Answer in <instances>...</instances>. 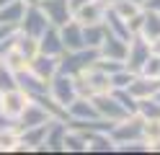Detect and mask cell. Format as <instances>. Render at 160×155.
<instances>
[{"label": "cell", "mask_w": 160, "mask_h": 155, "mask_svg": "<svg viewBox=\"0 0 160 155\" xmlns=\"http://www.w3.org/2000/svg\"><path fill=\"white\" fill-rule=\"evenodd\" d=\"M98 59V49L93 47H83V49H72V52H62L57 62V72H65V75H78L85 67H91Z\"/></svg>", "instance_id": "1"}, {"label": "cell", "mask_w": 160, "mask_h": 155, "mask_svg": "<svg viewBox=\"0 0 160 155\" xmlns=\"http://www.w3.org/2000/svg\"><path fill=\"white\" fill-rule=\"evenodd\" d=\"M47 26H52V23L47 21V16H44V10L39 8V3L26 5L21 21H18V31H21V34H26V36L39 39V36H42L44 31H47Z\"/></svg>", "instance_id": "2"}, {"label": "cell", "mask_w": 160, "mask_h": 155, "mask_svg": "<svg viewBox=\"0 0 160 155\" xmlns=\"http://www.w3.org/2000/svg\"><path fill=\"white\" fill-rule=\"evenodd\" d=\"M108 137L114 140V145H124V142H134V140H142V119L137 114H129L127 119L122 121H114Z\"/></svg>", "instance_id": "3"}, {"label": "cell", "mask_w": 160, "mask_h": 155, "mask_svg": "<svg viewBox=\"0 0 160 155\" xmlns=\"http://www.w3.org/2000/svg\"><path fill=\"white\" fill-rule=\"evenodd\" d=\"M49 96H52L54 103H59L62 109H67V103H72L78 90H75V83H72V75H65V72H57V75L49 80Z\"/></svg>", "instance_id": "4"}, {"label": "cell", "mask_w": 160, "mask_h": 155, "mask_svg": "<svg viewBox=\"0 0 160 155\" xmlns=\"http://www.w3.org/2000/svg\"><path fill=\"white\" fill-rule=\"evenodd\" d=\"M93 101V106L98 111V116L101 119H108V121H122L127 119L129 114L122 109V103H119L114 96H111V90H106V93H96V96H91Z\"/></svg>", "instance_id": "5"}, {"label": "cell", "mask_w": 160, "mask_h": 155, "mask_svg": "<svg viewBox=\"0 0 160 155\" xmlns=\"http://www.w3.org/2000/svg\"><path fill=\"white\" fill-rule=\"evenodd\" d=\"M65 132H67V121L65 119H52L47 124L44 142H42V147H39V152H65V147H62Z\"/></svg>", "instance_id": "6"}, {"label": "cell", "mask_w": 160, "mask_h": 155, "mask_svg": "<svg viewBox=\"0 0 160 155\" xmlns=\"http://www.w3.org/2000/svg\"><path fill=\"white\" fill-rule=\"evenodd\" d=\"M150 57V44L139 36V34H134L132 39L127 41V57H124V67L127 70H132V72H137L139 67H142V62Z\"/></svg>", "instance_id": "7"}, {"label": "cell", "mask_w": 160, "mask_h": 155, "mask_svg": "<svg viewBox=\"0 0 160 155\" xmlns=\"http://www.w3.org/2000/svg\"><path fill=\"white\" fill-rule=\"evenodd\" d=\"M26 103H28V96H26L21 88L3 90V98H0V114L16 121L18 116H21V111L26 109Z\"/></svg>", "instance_id": "8"}, {"label": "cell", "mask_w": 160, "mask_h": 155, "mask_svg": "<svg viewBox=\"0 0 160 155\" xmlns=\"http://www.w3.org/2000/svg\"><path fill=\"white\" fill-rule=\"evenodd\" d=\"M39 8L44 10L47 21L52 26H57V28L72 18V8H70L67 0H39Z\"/></svg>", "instance_id": "9"}, {"label": "cell", "mask_w": 160, "mask_h": 155, "mask_svg": "<svg viewBox=\"0 0 160 155\" xmlns=\"http://www.w3.org/2000/svg\"><path fill=\"white\" fill-rule=\"evenodd\" d=\"M16 85L21 88L28 98L42 96V93H47V90H49V83H47V80H42V78L36 75V72H31V70H28V65H26L23 70H18V72H16Z\"/></svg>", "instance_id": "10"}, {"label": "cell", "mask_w": 160, "mask_h": 155, "mask_svg": "<svg viewBox=\"0 0 160 155\" xmlns=\"http://www.w3.org/2000/svg\"><path fill=\"white\" fill-rule=\"evenodd\" d=\"M49 119V111L42 106V103H36V101H31L28 98V103H26V109L21 111V116L16 119V127L18 129H26V127H36V124H47Z\"/></svg>", "instance_id": "11"}, {"label": "cell", "mask_w": 160, "mask_h": 155, "mask_svg": "<svg viewBox=\"0 0 160 155\" xmlns=\"http://www.w3.org/2000/svg\"><path fill=\"white\" fill-rule=\"evenodd\" d=\"M98 57H106V59H116V62H124L127 57V39L111 34V31H106L103 41L98 44Z\"/></svg>", "instance_id": "12"}, {"label": "cell", "mask_w": 160, "mask_h": 155, "mask_svg": "<svg viewBox=\"0 0 160 155\" xmlns=\"http://www.w3.org/2000/svg\"><path fill=\"white\" fill-rule=\"evenodd\" d=\"M59 36H62V44L65 52H72V49H83L85 41H83V23L75 18H70L67 23L59 26Z\"/></svg>", "instance_id": "13"}, {"label": "cell", "mask_w": 160, "mask_h": 155, "mask_svg": "<svg viewBox=\"0 0 160 155\" xmlns=\"http://www.w3.org/2000/svg\"><path fill=\"white\" fill-rule=\"evenodd\" d=\"M67 119H72V121H85V119H98V111L93 106V101L91 98H83V96H75L72 103H67ZM65 119V121H67Z\"/></svg>", "instance_id": "14"}, {"label": "cell", "mask_w": 160, "mask_h": 155, "mask_svg": "<svg viewBox=\"0 0 160 155\" xmlns=\"http://www.w3.org/2000/svg\"><path fill=\"white\" fill-rule=\"evenodd\" d=\"M57 62H59V57H49V54H42V52H36V54L28 59V70L36 72L42 80L49 83V80L57 75Z\"/></svg>", "instance_id": "15"}, {"label": "cell", "mask_w": 160, "mask_h": 155, "mask_svg": "<svg viewBox=\"0 0 160 155\" xmlns=\"http://www.w3.org/2000/svg\"><path fill=\"white\" fill-rule=\"evenodd\" d=\"M36 41H39V52H42V54L59 57L65 52V44H62V36H59V28L57 26H47V31Z\"/></svg>", "instance_id": "16"}, {"label": "cell", "mask_w": 160, "mask_h": 155, "mask_svg": "<svg viewBox=\"0 0 160 155\" xmlns=\"http://www.w3.org/2000/svg\"><path fill=\"white\" fill-rule=\"evenodd\" d=\"M108 5V0H88L85 5H80L72 10V18L80 23H96V21L103 18V10Z\"/></svg>", "instance_id": "17"}, {"label": "cell", "mask_w": 160, "mask_h": 155, "mask_svg": "<svg viewBox=\"0 0 160 155\" xmlns=\"http://www.w3.org/2000/svg\"><path fill=\"white\" fill-rule=\"evenodd\" d=\"M103 26H106V31H111V34H116V36H122V39H132L134 34H132V31H129V26H127V21L122 18V16H119L116 13V10L111 8V5H106V10H103Z\"/></svg>", "instance_id": "18"}, {"label": "cell", "mask_w": 160, "mask_h": 155, "mask_svg": "<svg viewBox=\"0 0 160 155\" xmlns=\"http://www.w3.org/2000/svg\"><path fill=\"white\" fill-rule=\"evenodd\" d=\"M137 34L142 36L145 41H152L155 36H160V13L142 8V21H139V28H137Z\"/></svg>", "instance_id": "19"}, {"label": "cell", "mask_w": 160, "mask_h": 155, "mask_svg": "<svg viewBox=\"0 0 160 155\" xmlns=\"http://www.w3.org/2000/svg\"><path fill=\"white\" fill-rule=\"evenodd\" d=\"M160 88V78H145V75H134V80L127 85V90L132 93L134 98H145L152 96V93Z\"/></svg>", "instance_id": "20"}, {"label": "cell", "mask_w": 160, "mask_h": 155, "mask_svg": "<svg viewBox=\"0 0 160 155\" xmlns=\"http://www.w3.org/2000/svg\"><path fill=\"white\" fill-rule=\"evenodd\" d=\"M85 140H88V152H116V145L108 137V132H85Z\"/></svg>", "instance_id": "21"}, {"label": "cell", "mask_w": 160, "mask_h": 155, "mask_svg": "<svg viewBox=\"0 0 160 155\" xmlns=\"http://www.w3.org/2000/svg\"><path fill=\"white\" fill-rule=\"evenodd\" d=\"M62 147H65V152H88V140H85V132L67 127L65 140H62Z\"/></svg>", "instance_id": "22"}, {"label": "cell", "mask_w": 160, "mask_h": 155, "mask_svg": "<svg viewBox=\"0 0 160 155\" xmlns=\"http://www.w3.org/2000/svg\"><path fill=\"white\" fill-rule=\"evenodd\" d=\"M137 116L142 121H150V119H160V101L155 96H145V98H137Z\"/></svg>", "instance_id": "23"}, {"label": "cell", "mask_w": 160, "mask_h": 155, "mask_svg": "<svg viewBox=\"0 0 160 155\" xmlns=\"http://www.w3.org/2000/svg\"><path fill=\"white\" fill-rule=\"evenodd\" d=\"M26 10V3L23 0H11V3H5L0 8V23H11V26H18V21H21Z\"/></svg>", "instance_id": "24"}, {"label": "cell", "mask_w": 160, "mask_h": 155, "mask_svg": "<svg viewBox=\"0 0 160 155\" xmlns=\"http://www.w3.org/2000/svg\"><path fill=\"white\" fill-rule=\"evenodd\" d=\"M103 36H106L103 21H96V23H83V41H85V47L98 49V44L103 41Z\"/></svg>", "instance_id": "25"}, {"label": "cell", "mask_w": 160, "mask_h": 155, "mask_svg": "<svg viewBox=\"0 0 160 155\" xmlns=\"http://www.w3.org/2000/svg\"><path fill=\"white\" fill-rule=\"evenodd\" d=\"M0 62H3V65L8 67V70H13V72H18V70H23L26 65H28V59L21 54V52H18L16 47H8L3 54H0Z\"/></svg>", "instance_id": "26"}, {"label": "cell", "mask_w": 160, "mask_h": 155, "mask_svg": "<svg viewBox=\"0 0 160 155\" xmlns=\"http://www.w3.org/2000/svg\"><path fill=\"white\" fill-rule=\"evenodd\" d=\"M13 47L21 52L26 59H31L36 52H39V41H36L34 36H26V34H21V31H18V34H16V41H13Z\"/></svg>", "instance_id": "27"}, {"label": "cell", "mask_w": 160, "mask_h": 155, "mask_svg": "<svg viewBox=\"0 0 160 155\" xmlns=\"http://www.w3.org/2000/svg\"><path fill=\"white\" fill-rule=\"evenodd\" d=\"M18 147V127L0 129V152H16Z\"/></svg>", "instance_id": "28"}, {"label": "cell", "mask_w": 160, "mask_h": 155, "mask_svg": "<svg viewBox=\"0 0 160 155\" xmlns=\"http://www.w3.org/2000/svg\"><path fill=\"white\" fill-rule=\"evenodd\" d=\"M108 90H111V96L122 103V109H124L127 114H134V111H137V98H134L127 88H108Z\"/></svg>", "instance_id": "29"}, {"label": "cell", "mask_w": 160, "mask_h": 155, "mask_svg": "<svg viewBox=\"0 0 160 155\" xmlns=\"http://www.w3.org/2000/svg\"><path fill=\"white\" fill-rule=\"evenodd\" d=\"M142 140L152 147V145L160 140V119H150V121H142Z\"/></svg>", "instance_id": "30"}, {"label": "cell", "mask_w": 160, "mask_h": 155, "mask_svg": "<svg viewBox=\"0 0 160 155\" xmlns=\"http://www.w3.org/2000/svg\"><path fill=\"white\" fill-rule=\"evenodd\" d=\"M134 75H137V72L127 70V67H119L116 72H111V75H108V83H111V88H127L129 83L134 80Z\"/></svg>", "instance_id": "31"}, {"label": "cell", "mask_w": 160, "mask_h": 155, "mask_svg": "<svg viewBox=\"0 0 160 155\" xmlns=\"http://www.w3.org/2000/svg\"><path fill=\"white\" fill-rule=\"evenodd\" d=\"M137 75H145V78H160V57L150 52V57L142 62V67L137 70Z\"/></svg>", "instance_id": "32"}, {"label": "cell", "mask_w": 160, "mask_h": 155, "mask_svg": "<svg viewBox=\"0 0 160 155\" xmlns=\"http://www.w3.org/2000/svg\"><path fill=\"white\" fill-rule=\"evenodd\" d=\"M11 88H18L16 85V72L8 70L3 62H0V90H11Z\"/></svg>", "instance_id": "33"}, {"label": "cell", "mask_w": 160, "mask_h": 155, "mask_svg": "<svg viewBox=\"0 0 160 155\" xmlns=\"http://www.w3.org/2000/svg\"><path fill=\"white\" fill-rule=\"evenodd\" d=\"M116 152H150V145L145 140H134V142L116 145Z\"/></svg>", "instance_id": "34"}, {"label": "cell", "mask_w": 160, "mask_h": 155, "mask_svg": "<svg viewBox=\"0 0 160 155\" xmlns=\"http://www.w3.org/2000/svg\"><path fill=\"white\" fill-rule=\"evenodd\" d=\"M142 8H147V10H155V13H160V0H145V3H142Z\"/></svg>", "instance_id": "35"}, {"label": "cell", "mask_w": 160, "mask_h": 155, "mask_svg": "<svg viewBox=\"0 0 160 155\" xmlns=\"http://www.w3.org/2000/svg\"><path fill=\"white\" fill-rule=\"evenodd\" d=\"M147 44H150V52H152V54H158V57H160V36H155L152 41H147Z\"/></svg>", "instance_id": "36"}, {"label": "cell", "mask_w": 160, "mask_h": 155, "mask_svg": "<svg viewBox=\"0 0 160 155\" xmlns=\"http://www.w3.org/2000/svg\"><path fill=\"white\" fill-rule=\"evenodd\" d=\"M67 3H70V8H72V10H75V8H80V5H85V3H88V0H67Z\"/></svg>", "instance_id": "37"}, {"label": "cell", "mask_w": 160, "mask_h": 155, "mask_svg": "<svg viewBox=\"0 0 160 155\" xmlns=\"http://www.w3.org/2000/svg\"><path fill=\"white\" fill-rule=\"evenodd\" d=\"M150 152H160V140H158V142L152 145V147H150Z\"/></svg>", "instance_id": "38"}, {"label": "cell", "mask_w": 160, "mask_h": 155, "mask_svg": "<svg viewBox=\"0 0 160 155\" xmlns=\"http://www.w3.org/2000/svg\"><path fill=\"white\" fill-rule=\"evenodd\" d=\"M23 3H26V5H34V3H39V0H23Z\"/></svg>", "instance_id": "39"}, {"label": "cell", "mask_w": 160, "mask_h": 155, "mask_svg": "<svg viewBox=\"0 0 160 155\" xmlns=\"http://www.w3.org/2000/svg\"><path fill=\"white\" fill-rule=\"evenodd\" d=\"M5 3H11V0H0V8H3V5H5Z\"/></svg>", "instance_id": "40"}, {"label": "cell", "mask_w": 160, "mask_h": 155, "mask_svg": "<svg viewBox=\"0 0 160 155\" xmlns=\"http://www.w3.org/2000/svg\"><path fill=\"white\" fill-rule=\"evenodd\" d=\"M132 3H137V5H142V3H145V0H132Z\"/></svg>", "instance_id": "41"}, {"label": "cell", "mask_w": 160, "mask_h": 155, "mask_svg": "<svg viewBox=\"0 0 160 155\" xmlns=\"http://www.w3.org/2000/svg\"><path fill=\"white\" fill-rule=\"evenodd\" d=\"M0 98H3V90H0Z\"/></svg>", "instance_id": "42"}]
</instances>
